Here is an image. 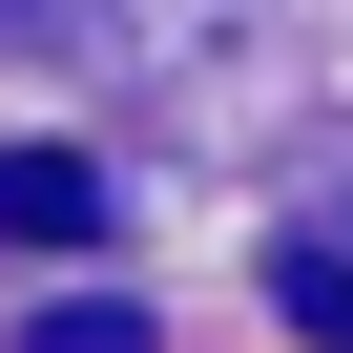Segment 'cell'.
Instances as JSON below:
<instances>
[{"label": "cell", "mask_w": 353, "mask_h": 353, "mask_svg": "<svg viewBox=\"0 0 353 353\" xmlns=\"http://www.w3.org/2000/svg\"><path fill=\"white\" fill-rule=\"evenodd\" d=\"M104 229V166L83 145H0V250H83Z\"/></svg>", "instance_id": "obj_1"}, {"label": "cell", "mask_w": 353, "mask_h": 353, "mask_svg": "<svg viewBox=\"0 0 353 353\" xmlns=\"http://www.w3.org/2000/svg\"><path fill=\"white\" fill-rule=\"evenodd\" d=\"M270 312H291V332H312V353H353V208H332V229H291V250H270Z\"/></svg>", "instance_id": "obj_2"}, {"label": "cell", "mask_w": 353, "mask_h": 353, "mask_svg": "<svg viewBox=\"0 0 353 353\" xmlns=\"http://www.w3.org/2000/svg\"><path fill=\"white\" fill-rule=\"evenodd\" d=\"M21 353H145V312L125 291H63V312H21Z\"/></svg>", "instance_id": "obj_3"}]
</instances>
